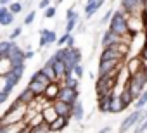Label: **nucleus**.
<instances>
[{
  "instance_id": "nucleus-1",
  "label": "nucleus",
  "mask_w": 147,
  "mask_h": 133,
  "mask_svg": "<svg viewBox=\"0 0 147 133\" xmlns=\"http://www.w3.org/2000/svg\"><path fill=\"white\" fill-rule=\"evenodd\" d=\"M107 26H109L111 31H114V33H118V35L126 33V31H128V28H126V12H125L123 9L114 11L113 16H111V19H109V23H107Z\"/></svg>"
},
{
  "instance_id": "nucleus-2",
  "label": "nucleus",
  "mask_w": 147,
  "mask_h": 133,
  "mask_svg": "<svg viewBox=\"0 0 147 133\" xmlns=\"http://www.w3.org/2000/svg\"><path fill=\"white\" fill-rule=\"evenodd\" d=\"M57 99H61V100H64V102H69V104H75V102L80 99V92H78L76 88H71V87H66V85H64V87H61Z\"/></svg>"
},
{
  "instance_id": "nucleus-3",
  "label": "nucleus",
  "mask_w": 147,
  "mask_h": 133,
  "mask_svg": "<svg viewBox=\"0 0 147 133\" xmlns=\"http://www.w3.org/2000/svg\"><path fill=\"white\" fill-rule=\"evenodd\" d=\"M126 28H128V31L133 33V35L145 30L142 17H140V16H133V14H126Z\"/></svg>"
},
{
  "instance_id": "nucleus-4",
  "label": "nucleus",
  "mask_w": 147,
  "mask_h": 133,
  "mask_svg": "<svg viewBox=\"0 0 147 133\" xmlns=\"http://www.w3.org/2000/svg\"><path fill=\"white\" fill-rule=\"evenodd\" d=\"M52 105L55 107V111H57L59 116H66L67 119H71V116H73V104L64 102L61 99H54L52 100Z\"/></svg>"
},
{
  "instance_id": "nucleus-5",
  "label": "nucleus",
  "mask_w": 147,
  "mask_h": 133,
  "mask_svg": "<svg viewBox=\"0 0 147 133\" xmlns=\"http://www.w3.org/2000/svg\"><path fill=\"white\" fill-rule=\"evenodd\" d=\"M125 60L123 59H100L99 60V75H104V73H107V71H111V69H114L116 66H119V64H123Z\"/></svg>"
},
{
  "instance_id": "nucleus-6",
  "label": "nucleus",
  "mask_w": 147,
  "mask_h": 133,
  "mask_svg": "<svg viewBox=\"0 0 147 133\" xmlns=\"http://www.w3.org/2000/svg\"><path fill=\"white\" fill-rule=\"evenodd\" d=\"M125 64H126V68H128L130 75L133 76V75H137V73L142 69V57H140V55H131V57H126Z\"/></svg>"
},
{
  "instance_id": "nucleus-7",
  "label": "nucleus",
  "mask_w": 147,
  "mask_h": 133,
  "mask_svg": "<svg viewBox=\"0 0 147 133\" xmlns=\"http://www.w3.org/2000/svg\"><path fill=\"white\" fill-rule=\"evenodd\" d=\"M126 109V105L123 104V100L119 99V95H111L109 97V112H113V114H118V112H121V111H125Z\"/></svg>"
},
{
  "instance_id": "nucleus-8",
  "label": "nucleus",
  "mask_w": 147,
  "mask_h": 133,
  "mask_svg": "<svg viewBox=\"0 0 147 133\" xmlns=\"http://www.w3.org/2000/svg\"><path fill=\"white\" fill-rule=\"evenodd\" d=\"M14 69L12 59L9 55H0V76H7Z\"/></svg>"
},
{
  "instance_id": "nucleus-9",
  "label": "nucleus",
  "mask_w": 147,
  "mask_h": 133,
  "mask_svg": "<svg viewBox=\"0 0 147 133\" xmlns=\"http://www.w3.org/2000/svg\"><path fill=\"white\" fill-rule=\"evenodd\" d=\"M67 123H69V119H67L66 116H57V118L50 123V133L66 130V128H67Z\"/></svg>"
},
{
  "instance_id": "nucleus-10",
  "label": "nucleus",
  "mask_w": 147,
  "mask_h": 133,
  "mask_svg": "<svg viewBox=\"0 0 147 133\" xmlns=\"http://www.w3.org/2000/svg\"><path fill=\"white\" fill-rule=\"evenodd\" d=\"M116 42H119V35L114 33V31H111V30L107 28L106 33H104L102 38H100V45H102V48L107 47V45H111V43H116Z\"/></svg>"
},
{
  "instance_id": "nucleus-11",
  "label": "nucleus",
  "mask_w": 147,
  "mask_h": 133,
  "mask_svg": "<svg viewBox=\"0 0 147 133\" xmlns=\"http://www.w3.org/2000/svg\"><path fill=\"white\" fill-rule=\"evenodd\" d=\"M59 90H61V85H59L57 81H50V83L45 87V92H43V95H45L49 100H54V99H57V95H59Z\"/></svg>"
},
{
  "instance_id": "nucleus-12",
  "label": "nucleus",
  "mask_w": 147,
  "mask_h": 133,
  "mask_svg": "<svg viewBox=\"0 0 147 133\" xmlns=\"http://www.w3.org/2000/svg\"><path fill=\"white\" fill-rule=\"evenodd\" d=\"M83 118H85L83 104H82V100L78 99L75 104H73V116H71V119H75L76 123H82V121H83Z\"/></svg>"
},
{
  "instance_id": "nucleus-13",
  "label": "nucleus",
  "mask_w": 147,
  "mask_h": 133,
  "mask_svg": "<svg viewBox=\"0 0 147 133\" xmlns=\"http://www.w3.org/2000/svg\"><path fill=\"white\" fill-rule=\"evenodd\" d=\"M42 114H43V119L47 121V123H52L59 114H57V111H55V107L52 105V102L50 104H47L43 109H42Z\"/></svg>"
},
{
  "instance_id": "nucleus-14",
  "label": "nucleus",
  "mask_w": 147,
  "mask_h": 133,
  "mask_svg": "<svg viewBox=\"0 0 147 133\" xmlns=\"http://www.w3.org/2000/svg\"><path fill=\"white\" fill-rule=\"evenodd\" d=\"M40 35H42L47 42H49V45H52V43H55V42H57V33H55V30H50V28H42Z\"/></svg>"
},
{
  "instance_id": "nucleus-15",
  "label": "nucleus",
  "mask_w": 147,
  "mask_h": 133,
  "mask_svg": "<svg viewBox=\"0 0 147 133\" xmlns=\"http://www.w3.org/2000/svg\"><path fill=\"white\" fill-rule=\"evenodd\" d=\"M45 87H47V85H43L42 81H36V80H30V83H28V88H30L35 95H42V93L45 92Z\"/></svg>"
},
{
  "instance_id": "nucleus-16",
  "label": "nucleus",
  "mask_w": 147,
  "mask_h": 133,
  "mask_svg": "<svg viewBox=\"0 0 147 133\" xmlns=\"http://www.w3.org/2000/svg\"><path fill=\"white\" fill-rule=\"evenodd\" d=\"M35 97H36V95H35V93H33V92H31L28 87H26V88H24V90H23V92L18 95V99H19L21 102H24V104H30V102H33V100H35Z\"/></svg>"
},
{
  "instance_id": "nucleus-17",
  "label": "nucleus",
  "mask_w": 147,
  "mask_h": 133,
  "mask_svg": "<svg viewBox=\"0 0 147 133\" xmlns=\"http://www.w3.org/2000/svg\"><path fill=\"white\" fill-rule=\"evenodd\" d=\"M119 99H121V100H123V104H125V105H126V107H130V105H131V104H133V100H135V97H133V95H131V92H130V90H128V87H126V88H123V90H121V93H119Z\"/></svg>"
},
{
  "instance_id": "nucleus-18",
  "label": "nucleus",
  "mask_w": 147,
  "mask_h": 133,
  "mask_svg": "<svg viewBox=\"0 0 147 133\" xmlns=\"http://www.w3.org/2000/svg\"><path fill=\"white\" fill-rule=\"evenodd\" d=\"M67 23H66V26H64V31H67V33H73L76 30V24L80 23V16L76 14L75 17H69V19H66Z\"/></svg>"
},
{
  "instance_id": "nucleus-19",
  "label": "nucleus",
  "mask_w": 147,
  "mask_h": 133,
  "mask_svg": "<svg viewBox=\"0 0 147 133\" xmlns=\"http://www.w3.org/2000/svg\"><path fill=\"white\" fill-rule=\"evenodd\" d=\"M133 105H135V109H144V107L147 105V92H145V90L133 100Z\"/></svg>"
},
{
  "instance_id": "nucleus-20",
  "label": "nucleus",
  "mask_w": 147,
  "mask_h": 133,
  "mask_svg": "<svg viewBox=\"0 0 147 133\" xmlns=\"http://www.w3.org/2000/svg\"><path fill=\"white\" fill-rule=\"evenodd\" d=\"M97 11H99V9H97L95 2H87V4H85V9H83V12H85V19H90Z\"/></svg>"
},
{
  "instance_id": "nucleus-21",
  "label": "nucleus",
  "mask_w": 147,
  "mask_h": 133,
  "mask_svg": "<svg viewBox=\"0 0 147 133\" xmlns=\"http://www.w3.org/2000/svg\"><path fill=\"white\" fill-rule=\"evenodd\" d=\"M31 133H50V123L42 121L40 124H36V126L31 128Z\"/></svg>"
},
{
  "instance_id": "nucleus-22",
  "label": "nucleus",
  "mask_w": 147,
  "mask_h": 133,
  "mask_svg": "<svg viewBox=\"0 0 147 133\" xmlns=\"http://www.w3.org/2000/svg\"><path fill=\"white\" fill-rule=\"evenodd\" d=\"M40 69L49 76V80H50V81H57V76H55V71H54V66H50V64H43Z\"/></svg>"
},
{
  "instance_id": "nucleus-23",
  "label": "nucleus",
  "mask_w": 147,
  "mask_h": 133,
  "mask_svg": "<svg viewBox=\"0 0 147 133\" xmlns=\"http://www.w3.org/2000/svg\"><path fill=\"white\" fill-rule=\"evenodd\" d=\"M14 40H0V55H7L11 52Z\"/></svg>"
},
{
  "instance_id": "nucleus-24",
  "label": "nucleus",
  "mask_w": 147,
  "mask_h": 133,
  "mask_svg": "<svg viewBox=\"0 0 147 133\" xmlns=\"http://www.w3.org/2000/svg\"><path fill=\"white\" fill-rule=\"evenodd\" d=\"M7 7H9V11H11L14 16H18V14L23 11V4H21V2H14V0H12V2H11Z\"/></svg>"
},
{
  "instance_id": "nucleus-25",
  "label": "nucleus",
  "mask_w": 147,
  "mask_h": 133,
  "mask_svg": "<svg viewBox=\"0 0 147 133\" xmlns=\"http://www.w3.org/2000/svg\"><path fill=\"white\" fill-rule=\"evenodd\" d=\"M55 14H57V5H52V4H50V5L45 9V12H43V16H45L47 19H54Z\"/></svg>"
},
{
  "instance_id": "nucleus-26",
  "label": "nucleus",
  "mask_w": 147,
  "mask_h": 133,
  "mask_svg": "<svg viewBox=\"0 0 147 133\" xmlns=\"http://www.w3.org/2000/svg\"><path fill=\"white\" fill-rule=\"evenodd\" d=\"M83 73H85V69H83V66H82V62H78V64H75L73 66V75H75L76 78H83Z\"/></svg>"
},
{
  "instance_id": "nucleus-27",
  "label": "nucleus",
  "mask_w": 147,
  "mask_h": 133,
  "mask_svg": "<svg viewBox=\"0 0 147 133\" xmlns=\"http://www.w3.org/2000/svg\"><path fill=\"white\" fill-rule=\"evenodd\" d=\"M35 19H36V11H30L28 14H26V17H24V26H30V24H33L35 23Z\"/></svg>"
},
{
  "instance_id": "nucleus-28",
  "label": "nucleus",
  "mask_w": 147,
  "mask_h": 133,
  "mask_svg": "<svg viewBox=\"0 0 147 133\" xmlns=\"http://www.w3.org/2000/svg\"><path fill=\"white\" fill-rule=\"evenodd\" d=\"M21 33H23V26H16V28L11 31L9 40H16V38H19V36H21Z\"/></svg>"
},
{
  "instance_id": "nucleus-29",
  "label": "nucleus",
  "mask_w": 147,
  "mask_h": 133,
  "mask_svg": "<svg viewBox=\"0 0 147 133\" xmlns=\"http://www.w3.org/2000/svg\"><path fill=\"white\" fill-rule=\"evenodd\" d=\"M69 36H71V33H67V31H64V35H62V36H59V38H57V42H55V43H57V47H64Z\"/></svg>"
},
{
  "instance_id": "nucleus-30",
  "label": "nucleus",
  "mask_w": 147,
  "mask_h": 133,
  "mask_svg": "<svg viewBox=\"0 0 147 133\" xmlns=\"http://www.w3.org/2000/svg\"><path fill=\"white\" fill-rule=\"evenodd\" d=\"M113 12H114V11H113V9H109V11H107V12L102 16V19H100V24H107V23H109V19H111V16H113Z\"/></svg>"
},
{
  "instance_id": "nucleus-31",
  "label": "nucleus",
  "mask_w": 147,
  "mask_h": 133,
  "mask_svg": "<svg viewBox=\"0 0 147 133\" xmlns=\"http://www.w3.org/2000/svg\"><path fill=\"white\" fill-rule=\"evenodd\" d=\"M49 5H50V0H40V2H38V9H43L45 11Z\"/></svg>"
},
{
  "instance_id": "nucleus-32",
  "label": "nucleus",
  "mask_w": 147,
  "mask_h": 133,
  "mask_svg": "<svg viewBox=\"0 0 147 133\" xmlns=\"http://www.w3.org/2000/svg\"><path fill=\"white\" fill-rule=\"evenodd\" d=\"M23 55H24V59H26V60H30V59H33V57H35V52H33V50H24V52H23Z\"/></svg>"
},
{
  "instance_id": "nucleus-33",
  "label": "nucleus",
  "mask_w": 147,
  "mask_h": 133,
  "mask_svg": "<svg viewBox=\"0 0 147 133\" xmlns=\"http://www.w3.org/2000/svg\"><path fill=\"white\" fill-rule=\"evenodd\" d=\"M138 55H140L142 59H147V45H144V47L140 48V52H138Z\"/></svg>"
},
{
  "instance_id": "nucleus-34",
  "label": "nucleus",
  "mask_w": 147,
  "mask_h": 133,
  "mask_svg": "<svg viewBox=\"0 0 147 133\" xmlns=\"http://www.w3.org/2000/svg\"><path fill=\"white\" fill-rule=\"evenodd\" d=\"M75 16H76V11H75V9H67V11H66V19L75 17Z\"/></svg>"
},
{
  "instance_id": "nucleus-35",
  "label": "nucleus",
  "mask_w": 147,
  "mask_h": 133,
  "mask_svg": "<svg viewBox=\"0 0 147 133\" xmlns=\"http://www.w3.org/2000/svg\"><path fill=\"white\" fill-rule=\"evenodd\" d=\"M38 45H40V47L43 48V47H47V45H49V42H47V40H45V38H43V36L40 35V42H38Z\"/></svg>"
},
{
  "instance_id": "nucleus-36",
  "label": "nucleus",
  "mask_w": 147,
  "mask_h": 133,
  "mask_svg": "<svg viewBox=\"0 0 147 133\" xmlns=\"http://www.w3.org/2000/svg\"><path fill=\"white\" fill-rule=\"evenodd\" d=\"M142 71L147 75V59H142Z\"/></svg>"
},
{
  "instance_id": "nucleus-37",
  "label": "nucleus",
  "mask_w": 147,
  "mask_h": 133,
  "mask_svg": "<svg viewBox=\"0 0 147 133\" xmlns=\"http://www.w3.org/2000/svg\"><path fill=\"white\" fill-rule=\"evenodd\" d=\"M104 4H106V0H95V5H97V9H100Z\"/></svg>"
},
{
  "instance_id": "nucleus-38",
  "label": "nucleus",
  "mask_w": 147,
  "mask_h": 133,
  "mask_svg": "<svg viewBox=\"0 0 147 133\" xmlns=\"http://www.w3.org/2000/svg\"><path fill=\"white\" fill-rule=\"evenodd\" d=\"M100 131H104V133H109V131H113V126H104Z\"/></svg>"
},
{
  "instance_id": "nucleus-39",
  "label": "nucleus",
  "mask_w": 147,
  "mask_h": 133,
  "mask_svg": "<svg viewBox=\"0 0 147 133\" xmlns=\"http://www.w3.org/2000/svg\"><path fill=\"white\" fill-rule=\"evenodd\" d=\"M12 0H0V5H9Z\"/></svg>"
},
{
  "instance_id": "nucleus-40",
  "label": "nucleus",
  "mask_w": 147,
  "mask_h": 133,
  "mask_svg": "<svg viewBox=\"0 0 147 133\" xmlns=\"http://www.w3.org/2000/svg\"><path fill=\"white\" fill-rule=\"evenodd\" d=\"M87 2H95V0H87Z\"/></svg>"
}]
</instances>
